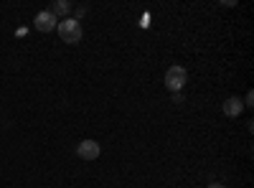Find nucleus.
Segmentation results:
<instances>
[{
    "label": "nucleus",
    "instance_id": "f257e3e1",
    "mask_svg": "<svg viewBox=\"0 0 254 188\" xmlns=\"http://www.w3.org/2000/svg\"><path fill=\"white\" fill-rule=\"evenodd\" d=\"M56 31H59V38L64 41V44H79V41H81V23H79L76 18L59 20Z\"/></svg>",
    "mask_w": 254,
    "mask_h": 188
},
{
    "label": "nucleus",
    "instance_id": "f03ea898",
    "mask_svg": "<svg viewBox=\"0 0 254 188\" xmlns=\"http://www.w3.org/2000/svg\"><path fill=\"white\" fill-rule=\"evenodd\" d=\"M186 81H188V71H186L183 66H178V64L165 71V87L171 89L173 94H178V92L186 87Z\"/></svg>",
    "mask_w": 254,
    "mask_h": 188
},
{
    "label": "nucleus",
    "instance_id": "7ed1b4c3",
    "mask_svg": "<svg viewBox=\"0 0 254 188\" xmlns=\"http://www.w3.org/2000/svg\"><path fill=\"white\" fill-rule=\"evenodd\" d=\"M33 26H36V31H41V33H49V31H56L59 18H56L51 10H41V13H36Z\"/></svg>",
    "mask_w": 254,
    "mask_h": 188
},
{
    "label": "nucleus",
    "instance_id": "20e7f679",
    "mask_svg": "<svg viewBox=\"0 0 254 188\" xmlns=\"http://www.w3.org/2000/svg\"><path fill=\"white\" fill-rule=\"evenodd\" d=\"M99 153H102V148H99V142L97 140H81L79 145H76V155L81 158V160H97L99 158Z\"/></svg>",
    "mask_w": 254,
    "mask_h": 188
},
{
    "label": "nucleus",
    "instance_id": "39448f33",
    "mask_svg": "<svg viewBox=\"0 0 254 188\" xmlns=\"http://www.w3.org/2000/svg\"><path fill=\"white\" fill-rule=\"evenodd\" d=\"M221 112H224L226 117H239V115L244 112V99H239V97H229V99L221 104Z\"/></svg>",
    "mask_w": 254,
    "mask_h": 188
},
{
    "label": "nucleus",
    "instance_id": "423d86ee",
    "mask_svg": "<svg viewBox=\"0 0 254 188\" xmlns=\"http://www.w3.org/2000/svg\"><path fill=\"white\" fill-rule=\"evenodd\" d=\"M49 10H51L56 18H59V15H69V13H71V3H69V0H54V5H51Z\"/></svg>",
    "mask_w": 254,
    "mask_h": 188
},
{
    "label": "nucleus",
    "instance_id": "0eeeda50",
    "mask_svg": "<svg viewBox=\"0 0 254 188\" xmlns=\"http://www.w3.org/2000/svg\"><path fill=\"white\" fill-rule=\"evenodd\" d=\"M252 99H254V94H252V92H249V94H247V102H244V107H252V104H254V102H252Z\"/></svg>",
    "mask_w": 254,
    "mask_h": 188
},
{
    "label": "nucleus",
    "instance_id": "6e6552de",
    "mask_svg": "<svg viewBox=\"0 0 254 188\" xmlns=\"http://www.w3.org/2000/svg\"><path fill=\"white\" fill-rule=\"evenodd\" d=\"M173 102H176V104H181V102H183V94H181V92H178V94H173Z\"/></svg>",
    "mask_w": 254,
    "mask_h": 188
},
{
    "label": "nucleus",
    "instance_id": "1a4fd4ad",
    "mask_svg": "<svg viewBox=\"0 0 254 188\" xmlns=\"http://www.w3.org/2000/svg\"><path fill=\"white\" fill-rule=\"evenodd\" d=\"M208 188H226V186H224V183H211Z\"/></svg>",
    "mask_w": 254,
    "mask_h": 188
}]
</instances>
